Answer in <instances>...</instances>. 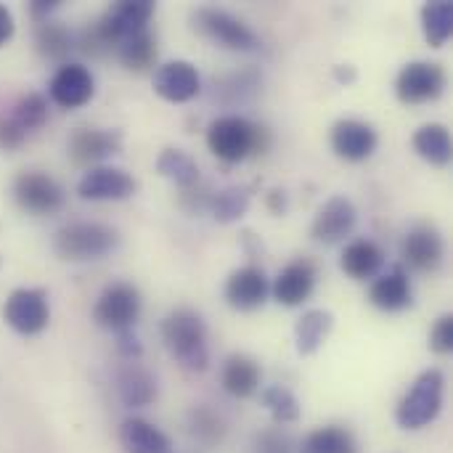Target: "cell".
<instances>
[{"instance_id":"cell-17","label":"cell","mask_w":453,"mask_h":453,"mask_svg":"<svg viewBox=\"0 0 453 453\" xmlns=\"http://www.w3.org/2000/svg\"><path fill=\"white\" fill-rule=\"evenodd\" d=\"M377 130L361 119H340L332 127V149L340 159L364 162L377 151Z\"/></svg>"},{"instance_id":"cell-27","label":"cell","mask_w":453,"mask_h":453,"mask_svg":"<svg viewBox=\"0 0 453 453\" xmlns=\"http://www.w3.org/2000/svg\"><path fill=\"white\" fill-rule=\"evenodd\" d=\"M332 326H334V316H332L329 311L316 308V311L303 313V319H300L297 326H295L297 353H300V356H313V353L324 345V340L329 337Z\"/></svg>"},{"instance_id":"cell-18","label":"cell","mask_w":453,"mask_h":453,"mask_svg":"<svg viewBox=\"0 0 453 453\" xmlns=\"http://www.w3.org/2000/svg\"><path fill=\"white\" fill-rule=\"evenodd\" d=\"M268 292H271V284L265 279V271L257 268V265L236 268L226 281L228 305L236 308V311H244V313L257 311L268 300Z\"/></svg>"},{"instance_id":"cell-23","label":"cell","mask_w":453,"mask_h":453,"mask_svg":"<svg viewBox=\"0 0 453 453\" xmlns=\"http://www.w3.org/2000/svg\"><path fill=\"white\" fill-rule=\"evenodd\" d=\"M119 446L125 453H170V438L141 417L119 425Z\"/></svg>"},{"instance_id":"cell-35","label":"cell","mask_w":453,"mask_h":453,"mask_svg":"<svg viewBox=\"0 0 453 453\" xmlns=\"http://www.w3.org/2000/svg\"><path fill=\"white\" fill-rule=\"evenodd\" d=\"M188 419H191V435L199 438L202 443L212 446V443H220L223 441L226 427H223L220 417H215L210 409H194Z\"/></svg>"},{"instance_id":"cell-43","label":"cell","mask_w":453,"mask_h":453,"mask_svg":"<svg viewBox=\"0 0 453 453\" xmlns=\"http://www.w3.org/2000/svg\"><path fill=\"white\" fill-rule=\"evenodd\" d=\"M0 263H3V260H0Z\"/></svg>"},{"instance_id":"cell-3","label":"cell","mask_w":453,"mask_h":453,"mask_svg":"<svg viewBox=\"0 0 453 453\" xmlns=\"http://www.w3.org/2000/svg\"><path fill=\"white\" fill-rule=\"evenodd\" d=\"M207 146L210 151L228 165H236L252 154H263L268 146V133L265 127L236 117V114H226L210 122L207 127Z\"/></svg>"},{"instance_id":"cell-37","label":"cell","mask_w":453,"mask_h":453,"mask_svg":"<svg viewBox=\"0 0 453 453\" xmlns=\"http://www.w3.org/2000/svg\"><path fill=\"white\" fill-rule=\"evenodd\" d=\"M292 438L281 430H265L255 438V453H292Z\"/></svg>"},{"instance_id":"cell-19","label":"cell","mask_w":453,"mask_h":453,"mask_svg":"<svg viewBox=\"0 0 453 453\" xmlns=\"http://www.w3.org/2000/svg\"><path fill=\"white\" fill-rule=\"evenodd\" d=\"M446 255V244L443 236L433 228V226H414L406 239H403V260L409 268L419 271V273H430L443 263Z\"/></svg>"},{"instance_id":"cell-11","label":"cell","mask_w":453,"mask_h":453,"mask_svg":"<svg viewBox=\"0 0 453 453\" xmlns=\"http://www.w3.org/2000/svg\"><path fill=\"white\" fill-rule=\"evenodd\" d=\"M446 88V72L433 61H411L401 69L395 80V93L403 104L435 101Z\"/></svg>"},{"instance_id":"cell-22","label":"cell","mask_w":453,"mask_h":453,"mask_svg":"<svg viewBox=\"0 0 453 453\" xmlns=\"http://www.w3.org/2000/svg\"><path fill=\"white\" fill-rule=\"evenodd\" d=\"M340 265L356 281L374 279V276H380V271L385 265V250L372 239H356L345 247Z\"/></svg>"},{"instance_id":"cell-9","label":"cell","mask_w":453,"mask_h":453,"mask_svg":"<svg viewBox=\"0 0 453 453\" xmlns=\"http://www.w3.org/2000/svg\"><path fill=\"white\" fill-rule=\"evenodd\" d=\"M48 119V101L40 93L21 96L8 117H0V149H19Z\"/></svg>"},{"instance_id":"cell-30","label":"cell","mask_w":453,"mask_h":453,"mask_svg":"<svg viewBox=\"0 0 453 453\" xmlns=\"http://www.w3.org/2000/svg\"><path fill=\"white\" fill-rule=\"evenodd\" d=\"M422 29L425 40L433 48H443L453 32V3L451 0H433L422 8Z\"/></svg>"},{"instance_id":"cell-21","label":"cell","mask_w":453,"mask_h":453,"mask_svg":"<svg viewBox=\"0 0 453 453\" xmlns=\"http://www.w3.org/2000/svg\"><path fill=\"white\" fill-rule=\"evenodd\" d=\"M369 300L374 308L388 311V313H398L411 308L414 303V289L409 281V273L401 265H393L388 273L377 276L372 289H369Z\"/></svg>"},{"instance_id":"cell-29","label":"cell","mask_w":453,"mask_h":453,"mask_svg":"<svg viewBox=\"0 0 453 453\" xmlns=\"http://www.w3.org/2000/svg\"><path fill=\"white\" fill-rule=\"evenodd\" d=\"M303 453H358V443H356V435L348 430V427H340V425H329V427H319L313 430L303 446Z\"/></svg>"},{"instance_id":"cell-10","label":"cell","mask_w":453,"mask_h":453,"mask_svg":"<svg viewBox=\"0 0 453 453\" xmlns=\"http://www.w3.org/2000/svg\"><path fill=\"white\" fill-rule=\"evenodd\" d=\"M13 199L32 215H53L64 207V188L50 175L29 170L13 180Z\"/></svg>"},{"instance_id":"cell-2","label":"cell","mask_w":453,"mask_h":453,"mask_svg":"<svg viewBox=\"0 0 453 453\" xmlns=\"http://www.w3.org/2000/svg\"><path fill=\"white\" fill-rule=\"evenodd\" d=\"M162 342L167 353L188 372H204L210 364L207 326L191 308H178L162 321Z\"/></svg>"},{"instance_id":"cell-25","label":"cell","mask_w":453,"mask_h":453,"mask_svg":"<svg viewBox=\"0 0 453 453\" xmlns=\"http://www.w3.org/2000/svg\"><path fill=\"white\" fill-rule=\"evenodd\" d=\"M117 393L127 409H143L157 398V382L138 361H127L117 377Z\"/></svg>"},{"instance_id":"cell-24","label":"cell","mask_w":453,"mask_h":453,"mask_svg":"<svg viewBox=\"0 0 453 453\" xmlns=\"http://www.w3.org/2000/svg\"><path fill=\"white\" fill-rule=\"evenodd\" d=\"M260 366L255 358L250 356H242V353H234L226 358L223 364V372H220V382H223V390L234 398H250L257 393L260 388Z\"/></svg>"},{"instance_id":"cell-8","label":"cell","mask_w":453,"mask_h":453,"mask_svg":"<svg viewBox=\"0 0 453 453\" xmlns=\"http://www.w3.org/2000/svg\"><path fill=\"white\" fill-rule=\"evenodd\" d=\"M3 319L13 332L24 337L40 334L50 321L48 295L42 289H27V287L13 289L3 305Z\"/></svg>"},{"instance_id":"cell-39","label":"cell","mask_w":453,"mask_h":453,"mask_svg":"<svg viewBox=\"0 0 453 453\" xmlns=\"http://www.w3.org/2000/svg\"><path fill=\"white\" fill-rule=\"evenodd\" d=\"M58 5H61L58 0H35V3H29V11H32V16H35L37 21H48V16H50Z\"/></svg>"},{"instance_id":"cell-33","label":"cell","mask_w":453,"mask_h":453,"mask_svg":"<svg viewBox=\"0 0 453 453\" xmlns=\"http://www.w3.org/2000/svg\"><path fill=\"white\" fill-rule=\"evenodd\" d=\"M35 42H37V50L45 58L64 61L69 56V50H72V32L61 21H50L48 19V21H40Z\"/></svg>"},{"instance_id":"cell-14","label":"cell","mask_w":453,"mask_h":453,"mask_svg":"<svg viewBox=\"0 0 453 453\" xmlns=\"http://www.w3.org/2000/svg\"><path fill=\"white\" fill-rule=\"evenodd\" d=\"M358 220V210L348 196H332L321 204V210L313 218L311 234L321 244H337L345 236L353 234Z\"/></svg>"},{"instance_id":"cell-20","label":"cell","mask_w":453,"mask_h":453,"mask_svg":"<svg viewBox=\"0 0 453 453\" xmlns=\"http://www.w3.org/2000/svg\"><path fill=\"white\" fill-rule=\"evenodd\" d=\"M122 149V133L119 130H96V127H80L69 138V157L77 165H96L106 157L119 154Z\"/></svg>"},{"instance_id":"cell-40","label":"cell","mask_w":453,"mask_h":453,"mask_svg":"<svg viewBox=\"0 0 453 453\" xmlns=\"http://www.w3.org/2000/svg\"><path fill=\"white\" fill-rule=\"evenodd\" d=\"M265 204H268V210H271L273 215H284V212H287V191H281V188L268 191Z\"/></svg>"},{"instance_id":"cell-16","label":"cell","mask_w":453,"mask_h":453,"mask_svg":"<svg viewBox=\"0 0 453 453\" xmlns=\"http://www.w3.org/2000/svg\"><path fill=\"white\" fill-rule=\"evenodd\" d=\"M316 279H319V273H316V263L313 260H308V257L292 260L276 276V281L271 287V295H273V300L279 305L297 308V305H303L313 295Z\"/></svg>"},{"instance_id":"cell-31","label":"cell","mask_w":453,"mask_h":453,"mask_svg":"<svg viewBox=\"0 0 453 453\" xmlns=\"http://www.w3.org/2000/svg\"><path fill=\"white\" fill-rule=\"evenodd\" d=\"M117 56H119V61L125 64V69H130V72H149L151 66H154V61H157V40H154V35L146 29V32H141V35H133V37H127L125 42H119L117 45Z\"/></svg>"},{"instance_id":"cell-36","label":"cell","mask_w":453,"mask_h":453,"mask_svg":"<svg viewBox=\"0 0 453 453\" xmlns=\"http://www.w3.org/2000/svg\"><path fill=\"white\" fill-rule=\"evenodd\" d=\"M430 350L438 356H449L453 350V316L446 313L435 321L433 332H430Z\"/></svg>"},{"instance_id":"cell-13","label":"cell","mask_w":453,"mask_h":453,"mask_svg":"<svg viewBox=\"0 0 453 453\" xmlns=\"http://www.w3.org/2000/svg\"><path fill=\"white\" fill-rule=\"evenodd\" d=\"M50 101L61 109H80L96 93V80L82 64H61L48 85Z\"/></svg>"},{"instance_id":"cell-42","label":"cell","mask_w":453,"mask_h":453,"mask_svg":"<svg viewBox=\"0 0 453 453\" xmlns=\"http://www.w3.org/2000/svg\"><path fill=\"white\" fill-rule=\"evenodd\" d=\"M334 77H337L340 82H345V85H348V82H353V80H356V69H353V66H345V69H342V66H334Z\"/></svg>"},{"instance_id":"cell-7","label":"cell","mask_w":453,"mask_h":453,"mask_svg":"<svg viewBox=\"0 0 453 453\" xmlns=\"http://www.w3.org/2000/svg\"><path fill=\"white\" fill-rule=\"evenodd\" d=\"M141 292L127 284V281H114L109 284L98 300H96V308H93V319L101 329H109V332H125V329H133L138 316H141Z\"/></svg>"},{"instance_id":"cell-34","label":"cell","mask_w":453,"mask_h":453,"mask_svg":"<svg viewBox=\"0 0 453 453\" xmlns=\"http://www.w3.org/2000/svg\"><path fill=\"white\" fill-rule=\"evenodd\" d=\"M263 406L268 409V414L279 422V425H289L300 419V401L295 398L292 390H287L284 385H271L263 390Z\"/></svg>"},{"instance_id":"cell-38","label":"cell","mask_w":453,"mask_h":453,"mask_svg":"<svg viewBox=\"0 0 453 453\" xmlns=\"http://www.w3.org/2000/svg\"><path fill=\"white\" fill-rule=\"evenodd\" d=\"M117 350L125 361H138L143 348L138 342V337L133 334V329H125V332H117Z\"/></svg>"},{"instance_id":"cell-6","label":"cell","mask_w":453,"mask_h":453,"mask_svg":"<svg viewBox=\"0 0 453 453\" xmlns=\"http://www.w3.org/2000/svg\"><path fill=\"white\" fill-rule=\"evenodd\" d=\"M194 27L210 37L212 42H218L220 48L228 50H242V53H252L260 48V37L234 13L223 11V8H196L194 13Z\"/></svg>"},{"instance_id":"cell-4","label":"cell","mask_w":453,"mask_h":453,"mask_svg":"<svg viewBox=\"0 0 453 453\" xmlns=\"http://www.w3.org/2000/svg\"><path fill=\"white\" fill-rule=\"evenodd\" d=\"M443 390H446V380L438 369H427L422 372L411 390L403 395V401L395 409V422L403 430H422L430 422L438 419L441 409H443Z\"/></svg>"},{"instance_id":"cell-28","label":"cell","mask_w":453,"mask_h":453,"mask_svg":"<svg viewBox=\"0 0 453 453\" xmlns=\"http://www.w3.org/2000/svg\"><path fill=\"white\" fill-rule=\"evenodd\" d=\"M157 173L183 191L199 183V167L183 149H173V146L162 149V154L157 157Z\"/></svg>"},{"instance_id":"cell-41","label":"cell","mask_w":453,"mask_h":453,"mask_svg":"<svg viewBox=\"0 0 453 453\" xmlns=\"http://www.w3.org/2000/svg\"><path fill=\"white\" fill-rule=\"evenodd\" d=\"M13 37V16L5 5H0V45H5Z\"/></svg>"},{"instance_id":"cell-15","label":"cell","mask_w":453,"mask_h":453,"mask_svg":"<svg viewBox=\"0 0 453 453\" xmlns=\"http://www.w3.org/2000/svg\"><path fill=\"white\" fill-rule=\"evenodd\" d=\"M202 90L199 72L191 61H167L154 72V93L170 104H186Z\"/></svg>"},{"instance_id":"cell-5","label":"cell","mask_w":453,"mask_h":453,"mask_svg":"<svg viewBox=\"0 0 453 453\" xmlns=\"http://www.w3.org/2000/svg\"><path fill=\"white\" fill-rule=\"evenodd\" d=\"M117 244H119V234L104 223H69L53 239L56 255L72 263L98 260L111 250H117Z\"/></svg>"},{"instance_id":"cell-32","label":"cell","mask_w":453,"mask_h":453,"mask_svg":"<svg viewBox=\"0 0 453 453\" xmlns=\"http://www.w3.org/2000/svg\"><path fill=\"white\" fill-rule=\"evenodd\" d=\"M250 202H252V191L244 188V186H231V188H223L218 191L212 199H210V210L215 215L218 223H236L239 218L247 215L250 210Z\"/></svg>"},{"instance_id":"cell-12","label":"cell","mask_w":453,"mask_h":453,"mask_svg":"<svg viewBox=\"0 0 453 453\" xmlns=\"http://www.w3.org/2000/svg\"><path fill=\"white\" fill-rule=\"evenodd\" d=\"M135 188V178L119 167H90L77 183V196L85 202H122L130 199Z\"/></svg>"},{"instance_id":"cell-26","label":"cell","mask_w":453,"mask_h":453,"mask_svg":"<svg viewBox=\"0 0 453 453\" xmlns=\"http://www.w3.org/2000/svg\"><path fill=\"white\" fill-rule=\"evenodd\" d=\"M411 143H414V151L435 167H446L451 162V133L441 122H430L419 127Z\"/></svg>"},{"instance_id":"cell-1","label":"cell","mask_w":453,"mask_h":453,"mask_svg":"<svg viewBox=\"0 0 453 453\" xmlns=\"http://www.w3.org/2000/svg\"><path fill=\"white\" fill-rule=\"evenodd\" d=\"M157 5L151 0H117L111 3L104 16L82 32V50L90 56H104L109 50H117L119 42H125L133 35H141L149 29V21L154 19Z\"/></svg>"}]
</instances>
